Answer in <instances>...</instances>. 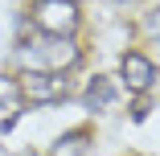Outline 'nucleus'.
Segmentation results:
<instances>
[{
  "mask_svg": "<svg viewBox=\"0 0 160 156\" xmlns=\"http://www.w3.org/2000/svg\"><path fill=\"white\" fill-rule=\"evenodd\" d=\"M21 82V99L25 103H62L70 95V78L66 74H58V70H29L17 78Z\"/></svg>",
  "mask_w": 160,
  "mask_h": 156,
  "instance_id": "3",
  "label": "nucleus"
},
{
  "mask_svg": "<svg viewBox=\"0 0 160 156\" xmlns=\"http://www.w3.org/2000/svg\"><path fill=\"white\" fill-rule=\"evenodd\" d=\"M144 115H148V103H144V99H136V107H132V119H136V123H140V119H144Z\"/></svg>",
  "mask_w": 160,
  "mask_h": 156,
  "instance_id": "9",
  "label": "nucleus"
},
{
  "mask_svg": "<svg viewBox=\"0 0 160 156\" xmlns=\"http://www.w3.org/2000/svg\"><path fill=\"white\" fill-rule=\"evenodd\" d=\"M82 13H78V0H37L33 4V25L41 33H53V37H70L78 29Z\"/></svg>",
  "mask_w": 160,
  "mask_h": 156,
  "instance_id": "2",
  "label": "nucleus"
},
{
  "mask_svg": "<svg viewBox=\"0 0 160 156\" xmlns=\"http://www.w3.org/2000/svg\"><path fill=\"white\" fill-rule=\"evenodd\" d=\"M115 95H119V86H115L107 74H94V78L86 82V90H82V103H86L90 111H107V107L115 103Z\"/></svg>",
  "mask_w": 160,
  "mask_h": 156,
  "instance_id": "5",
  "label": "nucleus"
},
{
  "mask_svg": "<svg viewBox=\"0 0 160 156\" xmlns=\"http://www.w3.org/2000/svg\"><path fill=\"white\" fill-rule=\"evenodd\" d=\"M78 45L70 37H53V33H37L33 41H21L17 45V62H25V66H33V70H58V74H66L74 62H78Z\"/></svg>",
  "mask_w": 160,
  "mask_h": 156,
  "instance_id": "1",
  "label": "nucleus"
},
{
  "mask_svg": "<svg viewBox=\"0 0 160 156\" xmlns=\"http://www.w3.org/2000/svg\"><path fill=\"white\" fill-rule=\"evenodd\" d=\"M144 33H148L152 41H160V8H152V13L144 17Z\"/></svg>",
  "mask_w": 160,
  "mask_h": 156,
  "instance_id": "8",
  "label": "nucleus"
},
{
  "mask_svg": "<svg viewBox=\"0 0 160 156\" xmlns=\"http://www.w3.org/2000/svg\"><path fill=\"white\" fill-rule=\"evenodd\" d=\"M90 152V128H78V132H66L53 148L49 156H86Z\"/></svg>",
  "mask_w": 160,
  "mask_h": 156,
  "instance_id": "6",
  "label": "nucleus"
},
{
  "mask_svg": "<svg viewBox=\"0 0 160 156\" xmlns=\"http://www.w3.org/2000/svg\"><path fill=\"white\" fill-rule=\"evenodd\" d=\"M119 74L127 82V90H136V95H148V90L156 86V62L140 49H127L123 62H119Z\"/></svg>",
  "mask_w": 160,
  "mask_h": 156,
  "instance_id": "4",
  "label": "nucleus"
},
{
  "mask_svg": "<svg viewBox=\"0 0 160 156\" xmlns=\"http://www.w3.org/2000/svg\"><path fill=\"white\" fill-rule=\"evenodd\" d=\"M17 103H21V82L0 74V111H17Z\"/></svg>",
  "mask_w": 160,
  "mask_h": 156,
  "instance_id": "7",
  "label": "nucleus"
},
{
  "mask_svg": "<svg viewBox=\"0 0 160 156\" xmlns=\"http://www.w3.org/2000/svg\"><path fill=\"white\" fill-rule=\"evenodd\" d=\"M119 4H127V0H119Z\"/></svg>",
  "mask_w": 160,
  "mask_h": 156,
  "instance_id": "10",
  "label": "nucleus"
}]
</instances>
